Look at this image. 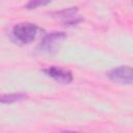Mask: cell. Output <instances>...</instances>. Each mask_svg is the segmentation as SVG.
Wrapping results in <instances>:
<instances>
[{"label":"cell","mask_w":133,"mask_h":133,"mask_svg":"<svg viewBox=\"0 0 133 133\" xmlns=\"http://www.w3.org/2000/svg\"><path fill=\"white\" fill-rule=\"evenodd\" d=\"M60 133H75V132H70V131H63V132H60Z\"/></svg>","instance_id":"7"},{"label":"cell","mask_w":133,"mask_h":133,"mask_svg":"<svg viewBox=\"0 0 133 133\" xmlns=\"http://www.w3.org/2000/svg\"><path fill=\"white\" fill-rule=\"evenodd\" d=\"M66 34L62 31H54L46 34L37 46V51L44 55H54L60 49Z\"/></svg>","instance_id":"1"},{"label":"cell","mask_w":133,"mask_h":133,"mask_svg":"<svg viewBox=\"0 0 133 133\" xmlns=\"http://www.w3.org/2000/svg\"><path fill=\"white\" fill-rule=\"evenodd\" d=\"M11 33L16 41L22 44H30L37 35V26L29 22L19 23L14 26Z\"/></svg>","instance_id":"2"},{"label":"cell","mask_w":133,"mask_h":133,"mask_svg":"<svg viewBox=\"0 0 133 133\" xmlns=\"http://www.w3.org/2000/svg\"><path fill=\"white\" fill-rule=\"evenodd\" d=\"M50 1H38V0H33V1H29L26 4V8L27 9H33L36 8L38 6H43V5H47L49 4Z\"/></svg>","instance_id":"6"},{"label":"cell","mask_w":133,"mask_h":133,"mask_svg":"<svg viewBox=\"0 0 133 133\" xmlns=\"http://www.w3.org/2000/svg\"><path fill=\"white\" fill-rule=\"evenodd\" d=\"M107 77L116 83L131 85L133 82L132 68L129 65H122L118 68L112 69L107 73Z\"/></svg>","instance_id":"3"},{"label":"cell","mask_w":133,"mask_h":133,"mask_svg":"<svg viewBox=\"0 0 133 133\" xmlns=\"http://www.w3.org/2000/svg\"><path fill=\"white\" fill-rule=\"evenodd\" d=\"M27 98V95L25 94H6V95H0V103L2 104H10L20 102L22 100H25Z\"/></svg>","instance_id":"5"},{"label":"cell","mask_w":133,"mask_h":133,"mask_svg":"<svg viewBox=\"0 0 133 133\" xmlns=\"http://www.w3.org/2000/svg\"><path fill=\"white\" fill-rule=\"evenodd\" d=\"M43 72L47 76L51 77L52 79H54L59 83L68 84L73 81V74L71 71L66 69H62L58 66H49L47 69H44Z\"/></svg>","instance_id":"4"}]
</instances>
